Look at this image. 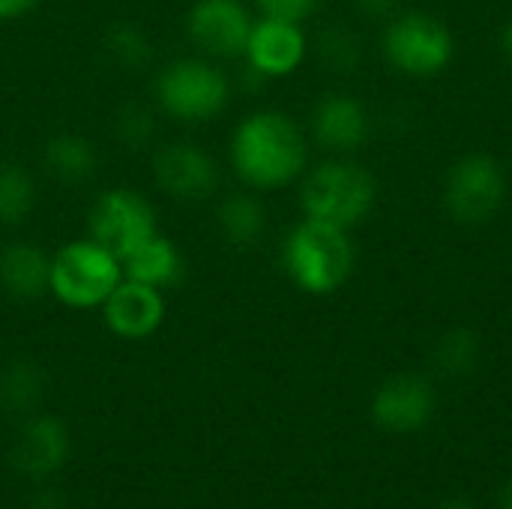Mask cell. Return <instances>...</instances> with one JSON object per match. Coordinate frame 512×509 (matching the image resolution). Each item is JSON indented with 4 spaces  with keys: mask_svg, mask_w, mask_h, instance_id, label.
Instances as JSON below:
<instances>
[{
    "mask_svg": "<svg viewBox=\"0 0 512 509\" xmlns=\"http://www.w3.org/2000/svg\"><path fill=\"white\" fill-rule=\"evenodd\" d=\"M159 108L186 123H204L225 111L231 84L210 57H177L153 81Z\"/></svg>",
    "mask_w": 512,
    "mask_h": 509,
    "instance_id": "obj_6",
    "label": "cell"
},
{
    "mask_svg": "<svg viewBox=\"0 0 512 509\" xmlns=\"http://www.w3.org/2000/svg\"><path fill=\"white\" fill-rule=\"evenodd\" d=\"M105 48L114 57V63H120L123 69H138L150 60V39L135 24H117L108 33Z\"/></svg>",
    "mask_w": 512,
    "mask_h": 509,
    "instance_id": "obj_23",
    "label": "cell"
},
{
    "mask_svg": "<svg viewBox=\"0 0 512 509\" xmlns=\"http://www.w3.org/2000/svg\"><path fill=\"white\" fill-rule=\"evenodd\" d=\"M381 51L390 69L405 78H438L456 57V36L432 12L408 9L387 18L381 33Z\"/></svg>",
    "mask_w": 512,
    "mask_h": 509,
    "instance_id": "obj_4",
    "label": "cell"
},
{
    "mask_svg": "<svg viewBox=\"0 0 512 509\" xmlns=\"http://www.w3.org/2000/svg\"><path fill=\"white\" fill-rule=\"evenodd\" d=\"M354 3L366 18H393L399 6V0H354Z\"/></svg>",
    "mask_w": 512,
    "mask_h": 509,
    "instance_id": "obj_27",
    "label": "cell"
},
{
    "mask_svg": "<svg viewBox=\"0 0 512 509\" xmlns=\"http://www.w3.org/2000/svg\"><path fill=\"white\" fill-rule=\"evenodd\" d=\"M36 201V186L33 177L15 165L3 162L0 165V225H21Z\"/></svg>",
    "mask_w": 512,
    "mask_h": 509,
    "instance_id": "obj_21",
    "label": "cell"
},
{
    "mask_svg": "<svg viewBox=\"0 0 512 509\" xmlns=\"http://www.w3.org/2000/svg\"><path fill=\"white\" fill-rule=\"evenodd\" d=\"M42 162L48 174L60 183H84L93 177L99 156L96 147L78 132H57L42 147Z\"/></svg>",
    "mask_w": 512,
    "mask_h": 509,
    "instance_id": "obj_18",
    "label": "cell"
},
{
    "mask_svg": "<svg viewBox=\"0 0 512 509\" xmlns=\"http://www.w3.org/2000/svg\"><path fill=\"white\" fill-rule=\"evenodd\" d=\"M123 282V264L93 237L72 240L51 255L48 294L69 309H96Z\"/></svg>",
    "mask_w": 512,
    "mask_h": 509,
    "instance_id": "obj_5",
    "label": "cell"
},
{
    "mask_svg": "<svg viewBox=\"0 0 512 509\" xmlns=\"http://www.w3.org/2000/svg\"><path fill=\"white\" fill-rule=\"evenodd\" d=\"M321 60L333 69H354L360 60V42L345 27H330L318 42Z\"/></svg>",
    "mask_w": 512,
    "mask_h": 509,
    "instance_id": "obj_24",
    "label": "cell"
},
{
    "mask_svg": "<svg viewBox=\"0 0 512 509\" xmlns=\"http://www.w3.org/2000/svg\"><path fill=\"white\" fill-rule=\"evenodd\" d=\"M216 225L231 246H255L267 231V210L252 192H231L216 207Z\"/></svg>",
    "mask_w": 512,
    "mask_h": 509,
    "instance_id": "obj_19",
    "label": "cell"
},
{
    "mask_svg": "<svg viewBox=\"0 0 512 509\" xmlns=\"http://www.w3.org/2000/svg\"><path fill=\"white\" fill-rule=\"evenodd\" d=\"M354 264L357 252L345 228L303 216L282 240V267L294 288L309 297H330L345 288Z\"/></svg>",
    "mask_w": 512,
    "mask_h": 509,
    "instance_id": "obj_2",
    "label": "cell"
},
{
    "mask_svg": "<svg viewBox=\"0 0 512 509\" xmlns=\"http://www.w3.org/2000/svg\"><path fill=\"white\" fill-rule=\"evenodd\" d=\"M153 126H156L153 114L147 108H141V105H129L117 117V135L132 150H138L141 144H147L153 138Z\"/></svg>",
    "mask_w": 512,
    "mask_h": 509,
    "instance_id": "obj_25",
    "label": "cell"
},
{
    "mask_svg": "<svg viewBox=\"0 0 512 509\" xmlns=\"http://www.w3.org/2000/svg\"><path fill=\"white\" fill-rule=\"evenodd\" d=\"M435 387L420 375H393L372 396V420L390 435H414L435 417Z\"/></svg>",
    "mask_w": 512,
    "mask_h": 509,
    "instance_id": "obj_10",
    "label": "cell"
},
{
    "mask_svg": "<svg viewBox=\"0 0 512 509\" xmlns=\"http://www.w3.org/2000/svg\"><path fill=\"white\" fill-rule=\"evenodd\" d=\"M39 0H0V21H15L36 9Z\"/></svg>",
    "mask_w": 512,
    "mask_h": 509,
    "instance_id": "obj_28",
    "label": "cell"
},
{
    "mask_svg": "<svg viewBox=\"0 0 512 509\" xmlns=\"http://www.w3.org/2000/svg\"><path fill=\"white\" fill-rule=\"evenodd\" d=\"M252 24L255 18L243 0H195L186 12V33L210 60L243 57Z\"/></svg>",
    "mask_w": 512,
    "mask_h": 509,
    "instance_id": "obj_9",
    "label": "cell"
},
{
    "mask_svg": "<svg viewBox=\"0 0 512 509\" xmlns=\"http://www.w3.org/2000/svg\"><path fill=\"white\" fill-rule=\"evenodd\" d=\"M69 456V435L57 417H36L24 426L15 450L12 465L30 480H45L54 474Z\"/></svg>",
    "mask_w": 512,
    "mask_h": 509,
    "instance_id": "obj_15",
    "label": "cell"
},
{
    "mask_svg": "<svg viewBox=\"0 0 512 509\" xmlns=\"http://www.w3.org/2000/svg\"><path fill=\"white\" fill-rule=\"evenodd\" d=\"M501 45H504V54L512 60V18L504 24V33H501Z\"/></svg>",
    "mask_w": 512,
    "mask_h": 509,
    "instance_id": "obj_30",
    "label": "cell"
},
{
    "mask_svg": "<svg viewBox=\"0 0 512 509\" xmlns=\"http://www.w3.org/2000/svg\"><path fill=\"white\" fill-rule=\"evenodd\" d=\"M165 294L153 285H144V282H132V279H123L111 297L102 303V318H105V327L117 336V339H126V342H141V339H150L162 321H165Z\"/></svg>",
    "mask_w": 512,
    "mask_h": 509,
    "instance_id": "obj_14",
    "label": "cell"
},
{
    "mask_svg": "<svg viewBox=\"0 0 512 509\" xmlns=\"http://www.w3.org/2000/svg\"><path fill=\"white\" fill-rule=\"evenodd\" d=\"M438 509H477V504H471L465 498H450V501H444Z\"/></svg>",
    "mask_w": 512,
    "mask_h": 509,
    "instance_id": "obj_31",
    "label": "cell"
},
{
    "mask_svg": "<svg viewBox=\"0 0 512 509\" xmlns=\"http://www.w3.org/2000/svg\"><path fill=\"white\" fill-rule=\"evenodd\" d=\"M87 228L96 243H102L123 261L129 252H135L141 243L159 234V219L153 204L141 192L117 186L105 189L93 201L87 213Z\"/></svg>",
    "mask_w": 512,
    "mask_h": 509,
    "instance_id": "obj_8",
    "label": "cell"
},
{
    "mask_svg": "<svg viewBox=\"0 0 512 509\" xmlns=\"http://www.w3.org/2000/svg\"><path fill=\"white\" fill-rule=\"evenodd\" d=\"M378 201V180L375 174L348 159L333 156L312 171L303 174L300 183V210L306 219H318L345 231H354Z\"/></svg>",
    "mask_w": 512,
    "mask_h": 509,
    "instance_id": "obj_3",
    "label": "cell"
},
{
    "mask_svg": "<svg viewBox=\"0 0 512 509\" xmlns=\"http://www.w3.org/2000/svg\"><path fill=\"white\" fill-rule=\"evenodd\" d=\"M372 135L369 108L351 93H327L312 111V138L333 156L357 153Z\"/></svg>",
    "mask_w": 512,
    "mask_h": 509,
    "instance_id": "obj_13",
    "label": "cell"
},
{
    "mask_svg": "<svg viewBox=\"0 0 512 509\" xmlns=\"http://www.w3.org/2000/svg\"><path fill=\"white\" fill-rule=\"evenodd\" d=\"M258 12L267 18H282V21H294L303 24L306 18L315 15L318 0H255Z\"/></svg>",
    "mask_w": 512,
    "mask_h": 509,
    "instance_id": "obj_26",
    "label": "cell"
},
{
    "mask_svg": "<svg viewBox=\"0 0 512 509\" xmlns=\"http://www.w3.org/2000/svg\"><path fill=\"white\" fill-rule=\"evenodd\" d=\"M309 54V36L303 24L261 15L246 39V66L258 78H288Z\"/></svg>",
    "mask_w": 512,
    "mask_h": 509,
    "instance_id": "obj_11",
    "label": "cell"
},
{
    "mask_svg": "<svg viewBox=\"0 0 512 509\" xmlns=\"http://www.w3.org/2000/svg\"><path fill=\"white\" fill-rule=\"evenodd\" d=\"M153 177L156 186L177 201H201L219 186L216 159L192 141L162 144L153 156Z\"/></svg>",
    "mask_w": 512,
    "mask_h": 509,
    "instance_id": "obj_12",
    "label": "cell"
},
{
    "mask_svg": "<svg viewBox=\"0 0 512 509\" xmlns=\"http://www.w3.org/2000/svg\"><path fill=\"white\" fill-rule=\"evenodd\" d=\"M42 387H45V378L33 363H15L0 378V396L15 411L30 408L42 396Z\"/></svg>",
    "mask_w": 512,
    "mask_h": 509,
    "instance_id": "obj_22",
    "label": "cell"
},
{
    "mask_svg": "<svg viewBox=\"0 0 512 509\" xmlns=\"http://www.w3.org/2000/svg\"><path fill=\"white\" fill-rule=\"evenodd\" d=\"M30 509H66V507H63V501H60V495H57V492H39V495L33 498Z\"/></svg>",
    "mask_w": 512,
    "mask_h": 509,
    "instance_id": "obj_29",
    "label": "cell"
},
{
    "mask_svg": "<svg viewBox=\"0 0 512 509\" xmlns=\"http://www.w3.org/2000/svg\"><path fill=\"white\" fill-rule=\"evenodd\" d=\"M228 159L234 174L255 192H276L306 174L309 141L294 117L261 108L246 114L231 132Z\"/></svg>",
    "mask_w": 512,
    "mask_h": 509,
    "instance_id": "obj_1",
    "label": "cell"
},
{
    "mask_svg": "<svg viewBox=\"0 0 512 509\" xmlns=\"http://www.w3.org/2000/svg\"><path fill=\"white\" fill-rule=\"evenodd\" d=\"M477 360H480V339L468 327L447 330L432 351L435 369L447 378H465L468 372L477 369Z\"/></svg>",
    "mask_w": 512,
    "mask_h": 509,
    "instance_id": "obj_20",
    "label": "cell"
},
{
    "mask_svg": "<svg viewBox=\"0 0 512 509\" xmlns=\"http://www.w3.org/2000/svg\"><path fill=\"white\" fill-rule=\"evenodd\" d=\"M0 285L12 300L33 303L48 294L51 255L27 240H15L0 249Z\"/></svg>",
    "mask_w": 512,
    "mask_h": 509,
    "instance_id": "obj_16",
    "label": "cell"
},
{
    "mask_svg": "<svg viewBox=\"0 0 512 509\" xmlns=\"http://www.w3.org/2000/svg\"><path fill=\"white\" fill-rule=\"evenodd\" d=\"M120 264H123V279L144 282V285H153L159 291L174 288L183 279V273H186L180 249L165 234L150 237L135 252H129Z\"/></svg>",
    "mask_w": 512,
    "mask_h": 509,
    "instance_id": "obj_17",
    "label": "cell"
},
{
    "mask_svg": "<svg viewBox=\"0 0 512 509\" xmlns=\"http://www.w3.org/2000/svg\"><path fill=\"white\" fill-rule=\"evenodd\" d=\"M498 509H512V477L507 480V486L501 489V501H498Z\"/></svg>",
    "mask_w": 512,
    "mask_h": 509,
    "instance_id": "obj_32",
    "label": "cell"
},
{
    "mask_svg": "<svg viewBox=\"0 0 512 509\" xmlns=\"http://www.w3.org/2000/svg\"><path fill=\"white\" fill-rule=\"evenodd\" d=\"M441 198L444 210L459 225H486L507 201V171L489 153H465L450 165Z\"/></svg>",
    "mask_w": 512,
    "mask_h": 509,
    "instance_id": "obj_7",
    "label": "cell"
}]
</instances>
